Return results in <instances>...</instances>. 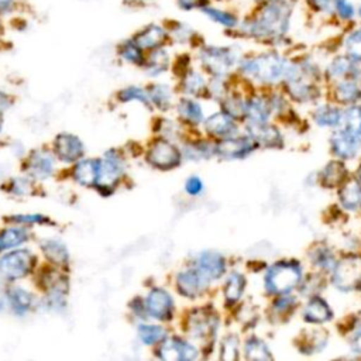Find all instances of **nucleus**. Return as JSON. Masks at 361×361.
I'll list each match as a JSON object with an SVG mask.
<instances>
[{
    "instance_id": "1",
    "label": "nucleus",
    "mask_w": 361,
    "mask_h": 361,
    "mask_svg": "<svg viewBox=\"0 0 361 361\" xmlns=\"http://www.w3.org/2000/svg\"><path fill=\"white\" fill-rule=\"evenodd\" d=\"M298 0H265L257 3L250 14L240 18L237 31L244 38L279 42L290 30Z\"/></svg>"
},
{
    "instance_id": "2",
    "label": "nucleus",
    "mask_w": 361,
    "mask_h": 361,
    "mask_svg": "<svg viewBox=\"0 0 361 361\" xmlns=\"http://www.w3.org/2000/svg\"><path fill=\"white\" fill-rule=\"evenodd\" d=\"M237 68L244 76L265 85H274L282 80L285 82L295 75L298 65L276 51H267L250 56H241Z\"/></svg>"
},
{
    "instance_id": "3",
    "label": "nucleus",
    "mask_w": 361,
    "mask_h": 361,
    "mask_svg": "<svg viewBox=\"0 0 361 361\" xmlns=\"http://www.w3.org/2000/svg\"><path fill=\"white\" fill-rule=\"evenodd\" d=\"M302 281V265L295 259H281L272 264L264 276V288L269 295L290 293Z\"/></svg>"
},
{
    "instance_id": "4",
    "label": "nucleus",
    "mask_w": 361,
    "mask_h": 361,
    "mask_svg": "<svg viewBox=\"0 0 361 361\" xmlns=\"http://www.w3.org/2000/svg\"><path fill=\"white\" fill-rule=\"evenodd\" d=\"M202 68L212 76L224 78L240 61V55L233 47L203 45L199 49Z\"/></svg>"
},
{
    "instance_id": "5",
    "label": "nucleus",
    "mask_w": 361,
    "mask_h": 361,
    "mask_svg": "<svg viewBox=\"0 0 361 361\" xmlns=\"http://www.w3.org/2000/svg\"><path fill=\"white\" fill-rule=\"evenodd\" d=\"M331 283L341 292L361 288V255L350 254L336 261L331 269Z\"/></svg>"
},
{
    "instance_id": "6",
    "label": "nucleus",
    "mask_w": 361,
    "mask_h": 361,
    "mask_svg": "<svg viewBox=\"0 0 361 361\" xmlns=\"http://www.w3.org/2000/svg\"><path fill=\"white\" fill-rule=\"evenodd\" d=\"M182 158L180 151L168 140H157L152 142L147 152V159L148 162L158 169H172L179 165Z\"/></svg>"
},
{
    "instance_id": "7",
    "label": "nucleus",
    "mask_w": 361,
    "mask_h": 361,
    "mask_svg": "<svg viewBox=\"0 0 361 361\" xmlns=\"http://www.w3.org/2000/svg\"><path fill=\"white\" fill-rule=\"evenodd\" d=\"M34 257L28 250H16L0 258V274L8 279H18L30 274Z\"/></svg>"
},
{
    "instance_id": "8",
    "label": "nucleus",
    "mask_w": 361,
    "mask_h": 361,
    "mask_svg": "<svg viewBox=\"0 0 361 361\" xmlns=\"http://www.w3.org/2000/svg\"><path fill=\"white\" fill-rule=\"evenodd\" d=\"M219 326V317L216 313L199 309L192 312L186 320V330L190 337L199 340H209L214 336Z\"/></svg>"
},
{
    "instance_id": "9",
    "label": "nucleus",
    "mask_w": 361,
    "mask_h": 361,
    "mask_svg": "<svg viewBox=\"0 0 361 361\" xmlns=\"http://www.w3.org/2000/svg\"><path fill=\"white\" fill-rule=\"evenodd\" d=\"M123 173V159L113 151L106 154V158L99 159L96 186L99 190H113Z\"/></svg>"
},
{
    "instance_id": "10",
    "label": "nucleus",
    "mask_w": 361,
    "mask_h": 361,
    "mask_svg": "<svg viewBox=\"0 0 361 361\" xmlns=\"http://www.w3.org/2000/svg\"><path fill=\"white\" fill-rule=\"evenodd\" d=\"M158 355L159 358L166 361H192L197 358L199 351L188 340L180 337H172L162 340Z\"/></svg>"
},
{
    "instance_id": "11",
    "label": "nucleus",
    "mask_w": 361,
    "mask_h": 361,
    "mask_svg": "<svg viewBox=\"0 0 361 361\" xmlns=\"http://www.w3.org/2000/svg\"><path fill=\"white\" fill-rule=\"evenodd\" d=\"M257 144L255 141L248 137H226L221 138V141L216 145V154L223 159H243L248 157L254 149Z\"/></svg>"
},
{
    "instance_id": "12",
    "label": "nucleus",
    "mask_w": 361,
    "mask_h": 361,
    "mask_svg": "<svg viewBox=\"0 0 361 361\" xmlns=\"http://www.w3.org/2000/svg\"><path fill=\"white\" fill-rule=\"evenodd\" d=\"M147 314L157 320H169L173 316V299L162 288H154L149 290L145 299Z\"/></svg>"
},
{
    "instance_id": "13",
    "label": "nucleus",
    "mask_w": 361,
    "mask_h": 361,
    "mask_svg": "<svg viewBox=\"0 0 361 361\" xmlns=\"http://www.w3.org/2000/svg\"><path fill=\"white\" fill-rule=\"evenodd\" d=\"M210 281L196 268H188L176 275V289L182 296L197 298L209 286Z\"/></svg>"
},
{
    "instance_id": "14",
    "label": "nucleus",
    "mask_w": 361,
    "mask_h": 361,
    "mask_svg": "<svg viewBox=\"0 0 361 361\" xmlns=\"http://www.w3.org/2000/svg\"><path fill=\"white\" fill-rule=\"evenodd\" d=\"M247 130L255 144L268 148H281L283 145L279 130L268 121H248Z\"/></svg>"
},
{
    "instance_id": "15",
    "label": "nucleus",
    "mask_w": 361,
    "mask_h": 361,
    "mask_svg": "<svg viewBox=\"0 0 361 361\" xmlns=\"http://www.w3.org/2000/svg\"><path fill=\"white\" fill-rule=\"evenodd\" d=\"M193 267H196L212 282L224 275L226 259L216 251H202L193 259Z\"/></svg>"
},
{
    "instance_id": "16",
    "label": "nucleus",
    "mask_w": 361,
    "mask_h": 361,
    "mask_svg": "<svg viewBox=\"0 0 361 361\" xmlns=\"http://www.w3.org/2000/svg\"><path fill=\"white\" fill-rule=\"evenodd\" d=\"M135 44L144 51H152L165 45L169 39L168 28L159 24H148L141 28L133 38Z\"/></svg>"
},
{
    "instance_id": "17",
    "label": "nucleus",
    "mask_w": 361,
    "mask_h": 361,
    "mask_svg": "<svg viewBox=\"0 0 361 361\" xmlns=\"http://www.w3.org/2000/svg\"><path fill=\"white\" fill-rule=\"evenodd\" d=\"M330 145H331L333 154L341 159L354 158L357 155L358 147H360L355 137L347 128L334 131L330 138Z\"/></svg>"
},
{
    "instance_id": "18",
    "label": "nucleus",
    "mask_w": 361,
    "mask_h": 361,
    "mask_svg": "<svg viewBox=\"0 0 361 361\" xmlns=\"http://www.w3.org/2000/svg\"><path fill=\"white\" fill-rule=\"evenodd\" d=\"M199 11L206 18H209L210 21H213L217 25H221L224 30H228V31H234L240 23V17L235 11L219 7V6L213 4L212 1L207 3L206 6L200 7Z\"/></svg>"
},
{
    "instance_id": "19",
    "label": "nucleus",
    "mask_w": 361,
    "mask_h": 361,
    "mask_svg": "<svg viewBox=\"0 0 361 361\" xmlns=\"http://www.w3.org/2000/svg\"><path fill=\"white\" fill-rule=\"evenodd\" d=\"M204 128L207 134L219 138L231 137L237 133V124L234 123L233 117L224 111H217L209 116L204 121Z\"/></svg>"
},
{
    "instance_id": "20",
    "label": "nucleus",
    "mask_w": 361,
    "mask_h": 361,
    "mask_svg": "<svg viewBox=\"0 0 361 361\" xmlns=\"http://www.w3.org/2000/svg\"><path fill=\"white\" fill-rule=\"evenodd\" d=\"M55 154L65 162H72L83 155L82 141L72 134H61L55 138Z\"/></svg>"
},
{
    "instance_id": "21",
    "label": "nucleus",
    "mask_w": 361,
    "mask_h": 361,
    "mask_svg": "<svg viewBox=\"0 0 361 361\" xmlns=\"http://www.w3.org/2000/svg\"><path fill=\"white\" fill-rule=\"evenodd\" d=\"M303 319L307 323L322 324L333 319V310L330 309L329 303L323 298L313 295L310 296V299L307 300L303 309Z\"/></svg>"
},
{
    "instance_id": "22",
    "label": "nucleus",
    "mask_w": 361,
    "mask_h": 361,
    "mask_svg": "<svg viewBox=\"0 0 361 361\" xmlns=\"http://www.w3.org/2000/svg\"><path fill=\"white\" fill-rule=\"evenodd\" d=\"M338 199L344 209L355 212L361 209V183L358 179H347L341 183Z\"/></svg>"
},
{
    "instance_id": "23",
    "label": "nucleus",
    "mask_w": 361,
    "mask_h": 361,
    "mask_svg": "<svg viewBox=\"0 0 361 361\" xmlns=\"http://www.w3.org/2000/svg\"><path fill=\"white\" fill-rule=\"evenodd\" d=\"M299 343L298 347L305 354H313L322 351L327 344V333L322 329H312L305 330L298 337Z\"/></svg>"
},
{
    "instance_id": "24",
    "label": "nucleus",
    "mask_w": 361,
    "mask_h": 361,
    "mask_svg": "<svg viewBox=\"0 0 361 361\" xmlns=\"http://www.w3.org/2000/svg\"><path fill=\"white\" fill-rule=\"evenodd\" d=\"M361 96V87L353 78H343L334 86V99L343 104H353Z\"/></svg>"
},
{
    "instance_id": "25",
    "label": "nucleus",
    "mask_w": 361,
    "mask_h": 361,
    "mask_svg": "<svg viewBox=\"0 0 361 361\" xmlns=\"http://www.w3.org/2000/svg\"><path fill=\"white\" fill-rule=\"evenodd\" d=\"M245 289V276L237 271H233L224 283V302L227 306H233L234 303H237Z\"/></svg>"
},
{
    "instance_id": "26",
    "label": "nucleus",
    "mask_w": 361,
    "mask_h": 361,
    "mask_svg": "<svg viewBox=\"0 0 361 361\" xmlns=\"http://www.w3.org/2000/svg\"><path fill=\"white\" fill-rule=\"evenodd\" d=\"M54 159L45 151H35L28 162L30 173L37 179H45L52 173Z\"/></svg>"
},
{
    "instance_id": "27",
    "label": "nucleus",
    "mask_w": 361,
    "mask_h": 361,
    "mask_svg": "<svg viewBox=\"0 0 361 361\" xmlns=\"http://www.w3.org/2000/svg\"><path fill=\"white\" fill-rule=\"evenodd\" d=\"M142 65L145 66V71L149 75H152V76L159 75V73H162V72H165L168 69V66H169V55H168L166 49H164V47L152 49L145 56Z\"/></svg>"
},
{
    "instance_id": "28",
    "label": "nucleus",
    "mask_w": 361,
    "mask_h": 361,
    "mask_svg": "<svg viewBox=\"0 0 361 361\" xmlns=\"http://www.w3.org/2000/svg\"><path fill=\"white\" fill-rule=\"evenodd\" d=\"M345 176H347V168L344 166V164L340 161H331L323 168L320 173V180L324 186L333 188V186L341 185L345 180Z\"/></svg>"
},
{
    "instance_id": "29",
    "label": "nucleus",
    "mask_w": 361,
    "mask_h": 361,
    "mask_svg": "<svg viewBox=\"0 0 361 361\" xmlns=\"http://www.w3.org/2000/svg\"><path fill=\"white\" fill-rule=\"evenodd\" d=\"M271 114V107L268 100L254 96L245 102V117L248 121H268Z\"/></svg>"
},
{
    "instance_id": "30",
    "label": "nucleus",
    "mask_w": 361,
    "mask_h": 361,
    "mask_svg": "<svg viewBox=\"0 0 361 361\" xmlns=\"http://www.w3.org/2000/svg\"><path fill=\"white\" fill-rule=\"evenodd\" d=\"M344 54L354 59L361 61V24L351 27L343 37Z\"/></svg>"
},
{
    "instance_id": "31",
    "label": "nucleus",
    "mask_w": 361,
    "mask_h": 361,
    "mask_svg": "<svg viewBox=\"0 0 361 361\" xmlns=\"http://www.w3.org/2000/svg\"><path fill=\"white\" fill-rule=\"evenodd\" d=\"M313 118L320 127H337L343 120V113L336 106L323 104L314 110Z\"/></svg>"
},
{
    "instance_id": "32",
    "label": "nucleus",
    "mask_w": 361,
    "mask_h": 361,
    "mask_svg": "<svg viewBox=\"0 0 361 361\" xmlns=\"http://www.w3.org/2000/svg\"><path fill=\"white\" fill-rule=\"evenodd\" d=\"M351 66H353V59L351 58H348L345 54L337 55L327 65L326 76L329 79H334V80H340L343 78H350Z\"/></svg>"
},
{
    "instance_id": "33",
    "label": "nucleus",
    "mask_w": 361,
    "mask_h": 361,
    "mask_svg": "<svg viewBox=\"0 0 361 361\" xmlns=\"http://www.w3.org/2000/svg\"><path fill=\"white\" fill-rule=\"evenodd\" d=\"M99 159H85L80 161L75 168V179L86 186L96 185L97 179Z\"/></svg>"
},
{
    "instance_id": "34",
    "label": "nucleus",
    "mask_w": 361,
    "mask_h": 361,
    "mask_svg": "<svg viewBox=\"0 0 361 361\" xmlns=\"http://www.w3.org/2000/svg\"><path fill=\"white\" fill-rule=\"evenodd\" d=\"M309 258L314 264V267H317L320 271H324V272L331 271L336 264L334 254L331 252V250L329 247H326L323 244L314 245L309 251Z\"/></svg>"
},
{
    "instance_id": "35",
    "label": "nucleus",
    "mask_w": 361,
    "mask_h": 361,
    "mask_svg": "<svg viewBox=\"0 0 361 361\" xmlns=\"http://www.w3.org/2000/svg\"><path fill=\"white\" fill-rule=\"evenodd\" d=\"M178 113L185 123L192 126H197L203 120L202 106L192 99H182L178 104Z\"/></svg>"
},
{
    "instance_id": "36",
    "label": "nucleus",
    "mask_w": 361,
    "mask_h": 361,
    "mask_svg": "<svg viewBox=\"0 0 361 361\" xmlns=\"http://www.w3.org/2000/svg\"><path fill=\"white\" fill-rule=\"evenodd\" d=\"M32 296L23 288H13L8 292V303L14 313L24 314L31 307Z\"/></svg>"
},
{
    "instance_id": "37",
    "label": "nucleus",
    "mask_w": 361,
    "mask_h": 361,
    "mask_svg": "<svg viewBox=\"0 0 361 361\" xmlns=\"http://www.w3.org/2000/svg\"><path fill=\"white\" fill-rule=\"evenodd\" d=\"M344 128H347L358 141L361 147V106H350L343 113Z\"/></svg>"
},
{
    "instance_id": "38",
    "label": "nucleus",
    "mask_w": 361,
    "mask_h": 361,
    "mask_svg": "<svg viewBox=\"0 0 361 361\" xmlns=\"http://www.w3.org/2000/svg\"><path fill=\"white\" fill-rule=\"evenodd\" d=\"M216 154V145L209 141L189 142L183 148V155L189 159H206Z\"/></svg>"
},
{
    "instance_id": "39",
    "label": "nucleus",
    "mask_w": 361,
    "mask_h": 361,
    "mask_svg": "<svg viewBox=\"0 0 361 361\" xmlns=\"http://www.w3.org/2000/svg\"><path fill=\"white\" fill-rule=\"evenodd\" d=\"M245 358L247 360H271L272 355L268 350V345L265 341H262L258 337H250L244 344Z\"/></svg>"
},
{
    "instance_id": "40",
    "label": "nucleus",
    "mask_w": 361,
    "mask_h": 361,
    "mask_svg": "<svg viewBox=\"0 0 361 361\" xmlns=\"http://www.w3.org/2000/svg\"><path fill=\"white\" fill-rule=\"evenodd\" d=\"M137 333L140 340L147 345L157 344L166 336V330L158 324H140Z\"/></svg>"
},
{
    "instance_id": "41",
    "label": "nucleus",
    "mask_w": 361,
    "mask_h": 361,
    "mask_svg": "<svg viewBox=\"0 0 361 361\" xmlns=\"http://www.w3.org/2000/svg\"><path fill=\"white\" fill-rule=\"evenodd\" d=\"M27 240V231L24 228H6L0 233V251L20 245Z\"/></svg>"
},
{
    "instance_id": "42",
    "label": "nucleus",
    "mask_w": 361,
    "mask_h": 361,
    "mask_svg": "<svg viewBox=\"0 0 361 361\" xmlns=\"http://www.w3.org/2000/svg\"><path fill=\"white\" fill-rule=\"evenodd\" d=\"M357 8L350 0H334L333 3V18L348 24L355 20Z\"/></svg>"
},
{
    "instance_id": "43",
    "label": "nucleus",
    "mask_w": 361,
    "mask_h": 361,
    "mask_svg": "<svg viewBox=\"0 0 361 361\" xmlns=\"http://www.w3.org/2000/svg\"><path fill=\"white\" fill-rule=\"evenodd\" d=\"M120 55L124 61L130 62V63H134V65H142L144 63V49H141L135 41L131 38V39H127L124 41L121 45H120Z\"/></svg>"
},
{
    "instance_id": "44",
    "label": "nucleus",
    "mask_w": 361,
    "mask_h": 361,
    "mask_svg": "<svg viewBox=\"0 0 361 361\" xmlns=\"http://www.w3.org/2000/svg\"><path fill=\"white\" fill-rule=\"evenodd\" d=\"M204 87H206V82L199 72L193 69H188V72L182 76V89L185 93L197 94Z\"/></svg>"
},
{
    "instance_id": "45",
    "label": "nucleus",
    "mask_w": 361,
    "mask_h": 361,
    "mask_svg": "<svg viewBox=\"0 0 361 361\" xmlns=\"http://www.w3.org/2000/svg\"><path fill=\"white\" fill-rule=\"evenodd\" d=\"M149 100L159 107L161 110H166L172 102V92L166 85H154L149 87Z\"/></svg>"
},
{
    "instance_id": "46",
    "label": "nucleus",
    "mask_w": 361,
    "mask_h": 361,
    "mask_svg": "<svg viewBox=\"0 0 361 361\" xmlns=\"http://www.w3.org/2000/svg\"><path fill=\"white\" fill-rule=\"evenodd\" d=\"M42 251L44 254L54 262L56 264H63L68 261V251L63 244L55 240H48L42 244Z\"/></svg>"
},
{
    "instance_id": "47",
    "label": "nucleus",
    "mask_w": 361,
    "mask_h": 361,
    "mask_svg": "<svg viewBox=\"0 0 361 361\" xmlns=\"http://www.w3.org/2000/svg\"><path fill=\"white\" fill-rule=\"evenodd\" d=\"M168 34H169V38H172L173 41L180 42V44L190 42L196 37V32L192 30L190 25H188L185 23H179V21H175L173 25L171 28H168Z\"/></svg>"
},
{
    "instance_id": "48",
    "label": "nucleus",
    "mask_w": 361,
    "mask_h": 361,
    "mask_svg": "<svg viewBox=\"0 0 361 361\" xmlns=\"http://www.w3.org/2000/svg\"><path fill=\"white\" fill-rule=\"evenodd\" d=\"M219 357L221 360H237L238 358V338L235 334H228L221 340Z\"/></svg>"
},
{
    "instance_id": "49",
    "label": "nucleus",
    "mask_w": 361,
    "mask_h": 361,
    "mask_svg": "<svg viewBox=\"0 0 361 361\" xmlns=\"http://www.w3.org/2000/svg\"><path fill=\"white\" fill-rule=\"evenodd\" d=\"M302 1L309 8V11L323 17H333L334 0H302Z\"/></svg>"
},
{
    "instance_id": "50",
    "label": "nucleus",
    "mask_w": 361,
    "mask_h": 361,
    "mask_svg": "<svg viewBox=\"0 0 361 361\" xmlns=\"http://www.w3.org/2000/svg\"><path fill=\"white\" fill-rule=\"evenodd\" d=\"M118 99L121 102H131V100H138L145 106H149V96L147 92H144L142 89L137 87V86H130L127 89H123L118 93Z\"/></svg>"
},
{
    "instance_id": "51",
    "label": "nucleus",
    "mask_w": 361,
    "mask_h": 361,
    "mask_svg": "<svg viewBox=\"0 0 361 361\" xmlns=\"http://www.w3.org/2000/svg\"><path fill=\"white\" fill-rule=\"evenodd\" d=\"M223 107H224V113H227L233 118L245 116V102L238 96H231L226 99L223 103Z\"/></svg>"
},
{
    "instance_id": "52",
    "label": "nucleus",
    "mask_w": 361,
    "mask_h": 361,
    "mask_svg": "<svg viewBox=\"0 0 361 361\" xmlns=\"http://www.w3.org/2000/svg\"><path fill=\"white\" fill-rule=\"evenodd\" d=\"M296 306V299L293 296H289V293L286 295H279V298L274 302L272 305V310H274V314H289Z\"/></svg>"
},
{
    "instance_id": "53",
    "label": "nucleus",
    "mask_w": 361,
    "mask_h": 361,
    "mask_svg": "<svg viewBox=\"0 0 361 361\" xmlns=\"http://www.w3.org/2000/svg\"><path fill=\"white\" fill-rule=\"evenodd\" d=\"M322 278L317 276V275H312L307 281H300V292L302 293H306V295H316L322 288H323V283H322Z\"/></svg>"
},
{
    "instance_id": "54",
    "label": "nucleus",
    "mask_w": 361,
    "mask_h": 361,
    "mask_svg": "<svg viewBox=\"0 0 361 361\" xmlns=\"http://www.w3.org/2000/svg\"><path fill=\"white\" fill-rule=\"evenodd\" d=\"M185 190H186V193L188 195H190V196H197V195H200L202 193V190H203V182H202V179L199 178V176H189L188 179H186V182H185Z\"/></svg>"
},
{
    "instance_id": "55",
    "label": "nucleus",
    "mask_w": 361,
    "mask_h": 361,
    "mask_svg": "<svg viewBox=\"0 0 361 361\" xmlns=\"http://www.w3.org/2000/svg\"><path fill=\"white\" fill-rule=\"evenodd\" d=\"M210 1L212 0H176V4L183 11H192V10H199L200 7L206 6Z\"/></svg>"
},
{
    "instance_id": "56",
    "label": "nucleus",
    "mask_w": 361,
    "mask_h": 361,
    "mask_svg": "<svg viewBox=\"0 0 361 361\" xmlns=\"http://www.w3.org/2000/svg\"><path fill=\"white\" fill-rule=\"evenodd\" d=\"M10 220L18 221V223H35V224H39V223L47 221V219L42 217V216H39V214H23V216L11 217Z\"/></svg>"
},
{
    "instance_id": "57",
    "label": "nucleus",
    "mask_w": 361,
    "mask_h": 361,
    "mask_svg": "<svg viewBox=\"0 0 361 361\" xmlns=\"http://www.w3.org/2000/svg\"><path fill=\"white\" fill-rule=\"evenodd\" d=\"M350 345H351V350L354 353L361 354V323L355 327V330L353 333V337H351V341H350Z\"/></svg>"
},
{
    "instance_id": "58",
    "label": "nucleus",
    "mask_w": 361,
    "mask_h": 361,
    "mask_svg": "<svg viewBox=\"0 0 361 361\" xmlns=\"http://www.w3.org/2000/svg\"><path fill=\"white\" fill-rule=\"evenodd\" d=\"M13 0H0V14H6L11 10Z\"/></svg>"
},
{
    "instance_id": "59",
    "label": "nucleus",
    "mask_w": 361,
    "mask_h": 361,
    "mask_svg": "<svg viewBox=\"0 0 361 361\" xmlns=\"http://www.w3.org/2000/svg\"><path fill=\"white\" fill-rule=\"evenodd\" d=\"M6 106H7V100H4V96L0 94V130H1V121H3L1 111L6 109Z\"/></svg>"
},
{
    "instance_id": "60",
    "label": "nucleus",
    "mask_w": 361,
    "mask_h": 361,
    "mask_svg": "<svg viewBox=\"0 0 361 361\" xmlns=\"http://www.w3.org/2000/svg\"><path fill=\"white\" fill-rule=\"evenodd\" d=\"M357 179H358V182L361 183V165H360V168H358V171H357Z\"/></svg>"
},
{
    "instance_id": "61",
    "label": "nucleus",
    "mask_w": 361,
    "mask_h": 361,
    "mask_svg": "<svg viewBox=\"0 0 361 361\" xmlns=\"http://www.w3.org/2000/svg\"><path fill=\"white\" fill-rule=\"evenodd\" d=\"M357 16L361 18V7H358V8H357Z\"/></svg>"
},
{
    "instance_id": "62",
    "label": "nucleus",
    "mask_w": 361,
    "mask_h": 361,
    "mask_svg": "<svg viewBox=\"0 0 361 361\" xmlns=\"http://www.w3.org/2000/svg\"><path fill=\"white\" fill-rule=\"evenodd\" d=\"M252 1L257 4V3H261V1H265V0H252Z\"/></svg>"
}]
</instances>
